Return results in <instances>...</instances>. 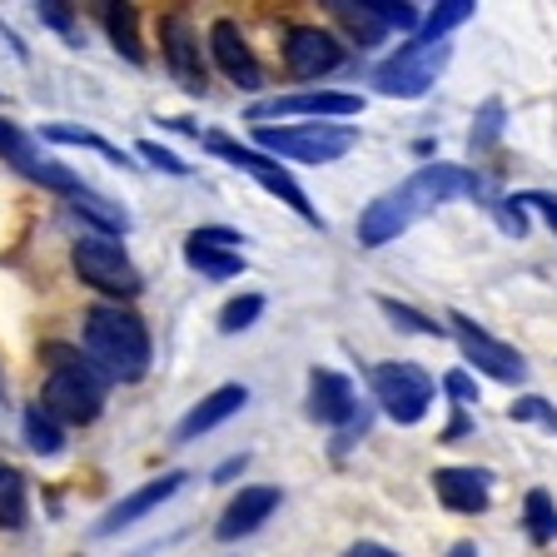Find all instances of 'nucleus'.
I'll use <instances>...</instances> for the list:
<instances>
[{
    "label": "nucleus",
    "mask_w": 557,
    "mask_h": 557,
    "mask_svg": "<svg viewBox=\"0 0 557 557\" xmlns=\"http://www.w3.org/2000/svg\"><path fill=\"white\" fill-rule=\"evenodd\" d=\"M209 60H214L224 81L239 85V90H259V85H264V70H259L255 50H249L244 30L230 21V15L209 25Z\"/></svg>",
    "instance_id": "14"
},
{
    "label": "nucleus",
    "mask_w": 557,
    "mask_h": 557,
    "mask_svg": "<svg viewBox=\"0 0 557 557\" xmlns=\"http://www.w3.org/2000/svg\"><path fill=\"white\" fill-rule=\"evenodd\" d=\"M255 145L269 160H299V164H329L344 160L359 145V129L309 120V125H255Z\"/></svg>",
    "instance_id": "4"
},
{
    "label": "nucleus",
    "mask_w": 557,
    "mask_h": 557,
    "mask_svg": "<svg viewBox=\"0 0 557 557\" xmlns=\"http://www.w3.org/2000/svg\"><path fill=\"white\" fill-rule=\"evenodd\" d=\"M473 0H443V5H433L429 15H423V46H443V35L453 30V25L473 21Z\"/></svg>",
    "instance_id": "28"
},
{
    "label": "nucleus",
    "mask_w": 557,
    "mask_h": 557,
    "mask_svg": "<svg viewBox=\"0 0 557 557\" xmlns=\"http://www.w3.org/2000/svg\"><path fill=\"white\" fill-rule=\"evenodd\" d=\"M448 334L458 338V348H463V359L473 363L478 373H487V379L498 383H522L528 379V359H522L512 344H503V338H493L487 329H478L468 313H448Z\"/></svg>",
    "instance_id": "9"
},
{
    "label": "nucleus",
    "mask_w": 557,
    "mask_h": 557,
    "mask_svg": "<svg viewBox=\"0 0 557 557\" xmlns=\"http://www.w3.org/2000/svg\"><path fill=\"white\" fill-rule=\"evenodd\" d=\"M443 388H448V398L453 404H478V383L468 379V373H448V379H443Z\"/></svg>",
    "instance_id": "37"
},
{
    "label": "nucleus",
    "mask_w": 557,
    "mask_h": 557,
    "mask_svg": "<svg viewBox=\"0 0 557 557\" xmlns=\"http://www.w3.org/2000/svg\"><path fill=\"white\" fill-rule=\"evenodd\" d=\"M205 150L214 154V160H224V164H234L239 174H249L255 185H264L274 199H284V205L299 214L304 224H313V230H324V220H319V209L309 205V195L299 189V180H294L289 170H278V160H269L264 150H255V145H239L234 135H220V129H205Z\"/></svg>",
    "instance_id": "3"
},
{
    "label": "nucleus",
    "mask_w": 557,
    "mask_h": 557,
    "mask_svg": "<svg viewBox=\"0 0 557 557\" xmlns=\"http://www.w3.org/2000/svg\"><path fill=\"white\" fill-rule=\"evenodd\" d=\"M15 135V125H5V120H0V150H5V139Z\"/></svg>",
    "instance_id": "43"
},
{
    "label": "nucleus",
    "mask_w": 557,
    "mask_h": 557,
    "mask_svg": "<svg viewBox=\"0 0 557 557\" xmlns=\"http://www.w3.org/2000/svg\"><path fill=\"white\" fill-rule=\"evenodd\" d=\"M40 354H46L50 373H46V388H40L35 404L46 408L60 429H65V423H81V429L95 423L104 408V394H110V379L85 359L81 348H70V344H46Z\"/></svg>",
    "instance_id": "2"
},
{
    "label": "nucleus",
    "mask_w": 557,
    "mask_h": 557,
    "mask_svg": "<svg viewBox=\"0 0 557 557\" xmlns=\"http://www.w3.org/2000/svg\"><path fill=\"white\" fill-rule=\"evenodd\" d=\"M30 522V493L11 463H0V533H21Z\"/></svg>",
    "instance_id": "21"
},
{
    "label": "nucleus",
    "mask_w": 557,
    "mask_h": 557,
    "mask_svg": "<svg viewBox=\"0 0 557 557\" xmlns=\"http://www.w3.org/2000/svg\"><path fill=\"white\" fill-rule=\"evenodd\" d=\"M70 209H75V214H85V220H90L95 230H104V239H115V234H125V230H129L125 209H115V205H110V199H95L90 189H85V195H75V199H70Z\"/></svg>",
    "instance_id": "27"
},
{
    "label": "nucleus",
    "mask_w": 557,
    "mask_h": 557,
    "mask_svg": "<svg viewBox=\"0 0 557 557\" xmlns=\"http://www.w3.org/2000/svg\"><path fill=\"white\" fill-rule=\"evenodd\" d=\"M135 154L145 164H150V170H160V174H189V164L180 160V154L174 150H164V145H154V139H139L135 145Z\"/></svg>",
    "instance_id": "34"
},
{
    "label": "nucleus",
    "mask_w": 557,
    "mask_h": 557,
    "mask_svg": "<svg viewBox=\"0 0 557 557\" xmlns=\"http://www.w3.org/2000/svg\"><path fill=\"white\" fill-rule=\"evenodd\" d=\"M329 11H334V21L344 25V30L354 35L359 46H379L383 35H388V25H383L379 15H373V5H348V0H334Z\"/></svg>",
    "instance_id": "26"
},
{
    "label": "nucleus",
    "mask_w": 557,
    "mask_h": 557,
    "mask_svg": "<svg viewBox=\"0 0 557 557\" xmlns=\"http://www.w3.org/2000/svg\"><path fill=\"white\" fill-rule=\"evenodd\" d=\"M363 100L359 95H338V90H299V95H274V100H259L249 110L255 125H269V120H284V115H313V120H348L359 115Z\"/></svg>",
    "instance_id": "13"
},
{
    "label": "nucleus",
    "mask_w": 557,
    "mask_h": 557,
    "mask_svg": "<svg viewBox=\"0 0 557 557\" xmlns=\"http://www.w3.org/2000/svg\"><path fill=\"white\" fill-rule=\"evenodd\" d=\"M40 139H50V145H85V150L104 154L110 164L129 170V154L120 150V145H110L104 135H95V129H81V125H40Z\"/></svg>",
    "instance_id": "23"
},
{
    "label": "nucleus",
    "mask_w": 557,
    "mask_h": 557,
    "mask_svg": "<svg viewBox=\"0 0 557 557\" xmlns=\"http://www.w3.org/2000/svg\"><path fill=\"white\" fill-rule=\"evenodd\" d=\"M359 394L354 383L334 369H309V418L313 423H329V429H348L359 418Z\"/></svg>",
    "instance_id": "17"
},
{
    "label": "nucleus",
    "mask_w": 557,
    "mask_h": 557,
    "mask_svg": "<svg viewBox=\"0 0 557 557\" xmlns=\"http://www.w3.org/2000/svg\"><path fill=\"white\" fill-rule=\"evenodd\" d=\"M70 264H75V274H81L90 289H100L110 304H125L145 289V278H139L135 259L125 255V244L104 239V234H81L75 249H70Z\"/></svg>",
    "instance_id": "5"
},
{
    "label": "nucleus",
    "mask_w": 557,
    "mask_h": 557,
    "mask_svg": "<svg viewBox=\"0 0 557 557\" xmlns=\"http://www.w3.org/2000/svg\"><path fill=\"white\" fill-rule=\"evenodd\" d=\"M508 418H512V423H537V429L557 433V408H553V404H547V398H537V394L518 398V404H512V408H508Z\"/></svg>",
    "instance_id": "31"
},
{
    "label": "nucleus",
    "mask_w": 557,
    "mask_h": 557,
    "mask_svg": "<svg viewBox=\"0 0 557 557\" xmlns=\"http://www.w3.org/2000/svg\"><path fill=\"white\" fill-rule=\"evenodd\" d=\"M503 120H508V104L503 100H487L473 120V150H493L503 139Z\"/></svg>",
    "instance_id": "30"
},
{
    "label": "nucleus",
    "mask_w": 557,
    "mask_h": 557,
    "mask_svg": "<svg viewBox=\"0 0 557 557\" xmlns=\"http://www.w3.org/2000/svg\"><path fill=\"white\" fill-rule=\"evenodd\" d=\"M259 313H264V299L259 294H239L220 309V334H244V329L259 324Z\"/></svg>",
    "instance_id": "29"
},
{
    "label": "nucleus",
    "mask_w": 557,
    "mask_h": 557,
    "mask_svg": "<svg viewBox=\"0 0 557 557\" xmlns=\"http://www.w3.org/2000/svg\"><path fill=\"white\" fill-rule=\"evenodd\" d=\"M244 234L224 224H205L185 239V264L205 278H239L244 274Z\"/></svg>",
    "instance_id": "11"
},
{
    "label": "nucleus",
    "mask_w": 557,
    "mask_h": 557,
    "mask_svg": "<svg viewBox=\"0 0 557 557\" xmlns=\"http://www.w3.org/2000/svg\"><path fill=\"white\" fill-rule=\"evenodd\" d=\"M244 468H249V458H244V453H239V458H224V463L214 468V483H230V478H239Z\"/></svg>",
    "instance_id": "39"
},
{
    "label": "nucleus",
    "mask_w": 557,
    "mask_h": 557,
    "mask_svg": "<svg viewBox=\"0 0 557 557\" xmlns=\"http://www.w3.org/2000/svg\"><path fill=\"white\" fill-rule=\"evenodd\" d=\"M433 493L448 512H483L493 503V473L487 468H438Z\"/></svg>",
    "instance_id": "20"
},
{
    "label": "nucleus",
    "mask_w": 557,
    "mask_h": 557,
    "mask_svg": "<svg viewBox=\"0 0 557 557\" xmlns=\"http://www.w3.org/2000/svg\"><path fill=\"white\" fill-rule=\"evenodd\" d=\"M160 55L170 65V75L180 81V90L209 95V65H205V50H199V30L185 11H170L160 21Z\"/></svg>",
    "instance_id": "10"
},
{
    "label": "nucleus",
    "mask_w": 557,
    "mask_h": 557,
    "mask_svg": "<svg viewBox=\"0 0 557 557\" xmlns=\"http://www.w3.org/2000/svg\"><path fill=\"white\" fill-rule=\"evenodd\" d=\"M21 429H25V443H30V448L40 453V458H55V453L65 448V429H60V423H55V418H50L40 404L25 408Z\"/></svg>",
    "instance_id": "24"
},
{
    "label": "nucleus",
    "mask_w": 557,
    "mask_h": 557,
    "mask_svg": "<svg viewBox=\"0 0 557 557\" xmlns=\"http://www.w3.org/2000/svg\"><path fill=\"white\" fill-rule=\"evenodd\" d=\"M522 528L533 543H553L557 537V508H553V493L547 487H528V498H522Z\"/></svg>",
    "instance_id": "25"
},
{
    "label": "nucleus",
    "mask_w": 557,
    "mask_h": 557,
    "mask_svg": "<svg viewBox=\"0 0 557 557\" xmlns=\"http://www.w3.org/2000/svg\"><path fill=\"white\" fill-rule=\"evenodd\" d=\"M413 220H423V214H418V205L408 199V189L398 185V189H388V195H379L359 214V244L363 249H383V244H394Z\"/></svg>",
    "instance_id": "16"
},
{
    "label": "nucleus",
    "mask_w": 557,
    "mask_h": 557,
    "mask_svg": "<svg viewBox=\"0 0 557 557\" xmlns=\"http://www.w3.org/2000/svg\"><path fill=\"white\" fill-rule=\"evenodd\" d=\"M522 205L543 209V220L553 224V234H557V195H547V189H533V195H522Z\"/></svg>",
    "instance_id": "38"
},
{
    "label": "nucleus",
    "mask_w": 557,
    "mask_h": 557,
    "mask_svg": "<svg viewBox=\"0 0 557 557\" xmlns=\"http://www.w3.org/2000/svg\"><path fill=\"white\" fill-rule=\"evenodd\" d=\"M487 209H493V220L503 224V234H518V239L528 234V214H522V199H503V195H498Z\"/></svg>",
    "instance_id": "35"
},
{
    "label": "nucleus",
    "mask_w": 557,
    "mask_h": 557,
    "mask_svg": "<svg viewBox=\"0 0 557 557\" xmlns=\"http://www.w3.org/2000/svg\"><path fill=\"white\" fill-rule=\"evenodd\" d=\"M104 30H110V46H115L129 65H145V46H139V11L135 5H110V11H104Z\"/></svg>",
    "instance_id": "22"
},
{
    "label": "nucleus",
    "mask_w": 557,
    "mask_h": 557,
    "mask_svg": "<svg viewBox=\"0 0 557 557\" xmlns=\"http://www.w3.org/2000/svg\"><path fill=\"white\" fill-rule=\"evenodd\" d=\"M373 15H379L388 30H423V11H418V5H404V0H398V5L394 0H379Z\"/></svg>",
    "instance_id": "33"
},
{
    "label": "nucleus",
    "mask_w": 557,
    "mask_h": 557,
    "mask_svg": "<svg viewBox=\"0 0 557 557\" xmlns=\"http://www.w3.org/2000/svg\"><path fill=\"white\" fill-rule=\"evenodd\" d=\"M448 557H478V547H473V543H453Z\"/></svg>",
    "instance_id": "41"
},
{
    "label": "nucleus",
    "mask_w": 557,
    "mask_h": 557,
    "mask_svg": "<svg viewBox=\"0 0 557 557\" xmlns=\"http://www.w3.org/2000/svg\"><path fill=\"white\" fill-rule=\"evenodd\" d=\"M344 65V46H338L329 30L319 25H294L284 35V70L294 81H319V75H334Z\"/></svg>",
    "instance_id": "12"
},
{
    "label": "nucleus",
    "mask_w": 557,
    "mask_h": 557,
    "mask_svg": "<svg viewBox=\"0 0 557 557\" xmlns=\"http://www.w3.org/2000/svg\"><path fill=\"white\" fill-rule=\"evenodd\" d=\"M40 11V21L55 25L65 40H81V25H75V15H70V5H60V0H46V5H35Z\"/></svg>",
    "instance_id": "36"
},
{
    "label": "nucleus",
    "mask_w": 557,
    "mask_h": 557,
    "mask_svg": "<svg viewBox=\"0 0 557 557\" xmlns=\"http://www.w3.org/2000/svg\"><path fill=\"white\" fill-rule=\"evenodd\" d=\"M185 483H189V473H180V468H174V473H164V478H150V483L135 487V493H125L115 508L95 522V537H115L120 528H129V522H139V518H150V512L160 508V503H170Z\"/></svg>",
    "instance_id": "15"
},
{
    "label": "nucleus",
    "mask_w": 557,
    "mask_h": 557,
    "mask_svg": "<svg viewBox=\"0 0 557 557\" xmlns=\"http://www.w3.org/2000/svg\"><path fill=\"white\" fill-rule=\"evenodd\" d=\"M244 404H249V388H244V383H220L214 394H205L185 418H180L174 443H195V438H205V433H214L220 423H230Z\"/></svg>",
    "instance_id": "19"
},
{
    "label": "nucleus",
    "mask_w": 557,
    "mask_h": 557,
    "mask_svg": "<svg viewBox=\"0 0 557 557\" xmlns=\"http://www.w3.org/2000/svg\"><path fill=\"white\" fill-rule=\"evenodd\" d=\"M81 334H85V359L110 383H139L150 373L154 344L135 309H125V304H95V309H85Z\"/></svg>",
    "instance_id": "1"
},
{
    "label": "nucleus",
    "mask_w": 557,
    "mask_h": 557,
    "mask_svg": "<svg viewBox=\"0 0 557 557\" xmlns=\"http://www.w3.org/2000/svg\"><path fill=\"white\" fill-rule=\"evenodd\" d=\"M463 433H468V413H458L453 418V429H448V438H463Z\"/></svg>",
    "instance_id": "42"
},
{
    "label": "nucleus",
    "mask_w": 557,
    "mask_h": 557,
    "mask_svg": "<svg viewBox=\"0 0 557 557\" xmlns=\"http://www.w3.org/2000/svg\"><path fill=\"white\" fill-rule=\"evenodd\" d=\"M274 508H278V487L274 483L239 487V493L230 498V508L220 512V528H214V537H220V543H239V537L259 533Z\"/></svg>",
    "instance_id": "18"
},
{
    "label": "nucleus",
    "mask_w": 557,
    "mask_h": 557,
    "mask_svg": "<svg viewBox=\"0 0 557 557\" xmlns=\"http://www.w3.org/2000/svg\"><path fill=\"white\" fill-rule=\"evenodd\" d=\"M344 557H398V553H388V547H379V543H354Z\"/></svg>",
    "instance_id": "40"
},
{
    "label": "nucleus",
    "mask_w": 557,
    "mask_h": 557,
    "mask_svg": "<svg viewBox=\"0 0 557 557\" xmlns=\"http://www.w3.org/2000/svg\"><path fill=\"white\" fill-rule=\"evenodd\" d=\"M443 65H448V46H423L418 40V46H404L373 70V90L394 95V100H423Z\"/></svg>",
    "instance_id": "8"
},
{
    "label": "nucleus",
    "mask_w": 557,
    "mask_h": 557,
    "mask_svg": "<svg viewBox=\"0 0 557 557\" xmlns=\"http://www.w3.org/2000/svg\"><path fill=\"white\" fill-rule=\"evenodd\" d=\"M369 388L383 413L394 418V423H404V429L408 423H423L433 394H438V383L429 379V369H418V363H373Z\"/></svg>",
    "instance_id": "6"
},
{
    "label": "nucleus",
    "mask_w": 557,
    "mask_h": 557,
    "mask_svg": "<svg viewBox=\"0 0 557 557\" xmlns=\"http://www.w3.org/2000/svg\"><path fill=\"white\" fill-rule=\"evenodd\" d=\"M408 199L418 205V214L448 205V199H473V205H493V185H487L478 170H463V164H423L404 180Z\"/></svg>",
    "instance_id": "7"
},
{
    "label": "nucleus",
    "mask_w": 557,
    "mask_h": 557,
    "mask_svg": "<svg viewBox=\"0 0 557 557\" xmlns=\"http://www.w3.org/2000/svg\"><path fill=\"white\" fill-rule=\"evenodd\" d=\"M379 309L388 313V319H394L398 329H408V334H429V338H433V334H448V329H438V324H433L429 313L408 309V304H398V299H379Z\"/></svg>",
    "instance_id": "32"
}]
</instances>
